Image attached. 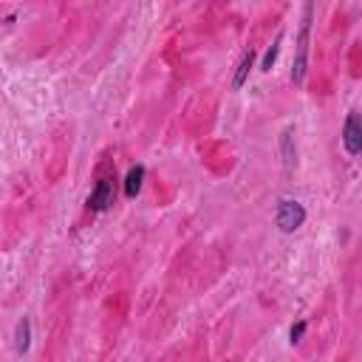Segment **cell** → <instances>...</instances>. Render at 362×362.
Listing matches in <instances>:
<instances>
[{
	"instance_id": "6da1fadb",
	"label": "cell",
	"mask_w": 362,
	"mask_h": 362,
	"mask_svg": "<svg viewBox=\"0 0 362 362\" xmlns=\"http://www.w3.org/2000/svg\"><path fill=\"white\" fill-rule=\"evenodd\" d=\"M274 223H277V229L286 232V235L297 232V229L305 223V206H303L300 201H294V198H283V201L277 204V209H274Z\"/></svg>"
},
{
	"instance_id": "7a4b0ae2",
	"label": "cell",
	"mask_w": 362,
	"mask_h": 362,
	"mask_svg": "<svg viewBox=\"0 0 362 362\" xmlns=\"http://www.w3.org/2000/svg\"><path fill=\"white\" fill-rule=\"evenodd\" d=\"M311 0H305L303 8V23H300V37H297V57H294V68H291V79L294 85H300L305 79V57H308V31H311Z\"/></svg>"
},
{
	"instance_id": "3957f363",
	"label": "cell",
	"mask_w": 362,
	"mask_h": 362,
	"mask_svg": "<svg viewBox=\"0 0 362 362\" xmlns=\"http://www.w3.org/2000/svg\"><path fill=\"white\" fill-rule=\"evenodd\" d=\"M342 147L351 153V156H359L362 153V116L356 110H351L342 122Z\"/></svg>"
},
{
	"instance_id": "277c9868",
	"label": "cell",
	"mask_w": 362,
	"mask_h": 362,
	"mask_svg": "<svg viewBox=\"0 0 362 362\" xmlns=\"http://www.w3.org/2000/svg\"><path fill=\"white\" fill-rule=\"evenodd\" d=\"M113 204V181L110 178H99L93 192L88 195V209L90 212H105Z\"/></svg>"
},
{
	"instance_id": "5b68a950",
	"label": "cell",
	"mask_w": 362,
	"mask_h": 362,
	"mask_svg": "<svg viewBox=\"0 0 362 362\" xmlns=\"http://www.w3.org/2000/svg\"><path fill=\"white\" fill-rule=\"evenodd\" d=\"M28 348H31V322H28V317H23L14 328V351L28 354Z\"/></svg>"
},
{
	"instance_id": "8992f818",
	"label": "cell",
	"mask_w": 362,
	"mask_h": 362,
	"mask_svg": "<svg viewBox=\"0 0 362 362\" xmlns=\"http://www.w3.org/2000/svg\"><path fill=\"white\" fill-rule=\"evenodd\" d=\"M252 65H255V51L249 48L243 57H240V62H238V71H235V76H232V88L238 90V88H243V82L249 79V71H252Z\"/></svg>"
},
{
	"instance_id": "52a82bcc",
	"label": "cell",
	"mask_w": 362,
	"mask_h": 362,
	"mask_svg": "<svg viewBox=\"0 0 362 362\" xmlns=\"http://www.w3.org/2000/svg\"><path fill=\"white\" fill-rule=\"evenodd\" d=\"M141 181H144V167H141V164L130 167L127 175H124V195H127V198H136L139 189H141Z\"/></svg>"
},
{
	"instance_id": "ba28073f",
	"label": "cell",
	"mask_w": 362,
	"mask_h": 362,
	"mask_svg": "<svg viewBox=\"0 0 362 362\" xmlns=\"http://www.w3.org/2000/svg\"><path fill=\"white\" fill-rule=\"evenodd\" d=\"M280 40H283V37L277 34L274 45L266 51V57H263V62H260V68H263V71H272V65H274V59H277V54H280Z\"/></svg>"
},
{
	"instance_id": "9c48e42d",
	"label": "cell",
	"mask_w": 362,
	"mask_h": 362,
	"mask_svg": "<svg viewBox=\"0 0 362 362\" xmlns=\"http://www.w3.org/2000/svg\"><path fill=\"white\" fill-rule=\"evenodd\" d=\"M303 334H305V320L294 322V325H291V334H288V337H291V342H300V339H303Z\"/></svg>"
}]
</instances>
